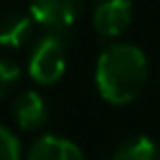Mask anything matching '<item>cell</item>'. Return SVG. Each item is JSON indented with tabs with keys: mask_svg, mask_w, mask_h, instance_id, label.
Wrapping results in <instances>:
<instances>
[{
	"mask_svg": "<svg viewBox=\"0 0 160 160\" xmlns=\"http://www.w3.org/2000/svg\"><path fill=\"white\" fill-rule=\"evenodd\" d=\"M149 64L145 53L134 44H110L101 51L94 66V83L99 94L112 105L134 101L147 86Z\"/></svg>",
	"mask_w": 160,
	"mask_h": 160,
	"instance_id": "cell-1",
	"label": "cell"
},
{
	"mask_svg": "<svg viewBox=\"0 0 160 160\" xmlns=\"http://www.w3.org/2000/svg\"><path fill=\"white\" fill-rule=\"evenodd\" d=\"M66 72V42L62 31L44 33L31 48L29 55V75L33 81L48 86L62 79Z\"/></svg>",
	"mask_w": 160,
	"mask_h": 160,
	"instance_id": "cell-2",
	"label": "cell"
},
{
	"mask_svg": "<svg viewBox=\"0 0 160 160\" xmlns=\"http://www.w3.org/2000/svg\"><path fill=\"white\" fill-rule=\"evenodd\" d=\"M86 0H31V16L51 31H64L77 22Z\"/></svg>",
	"mask_w": 160,
	"mask_h": 160,
	"instance_id": "cell-3",
	"label": "cell"
},
{
	"mask_svg": "<svg viewBox=\"0 0 160 160\" xmlns=\"http://www.w3.org/2000/svg\"><path fill=\"white\" fill-rule=\"evenodd\" d=\"M92 24L101 38H118L132 24V0H94Z\"/></svg>",
	"mask_w": 160,
	"mask_h": 160,
	"instance_id": "cell-4",
	"label": "cell"
},
{
	"mask_svg": "<svg viewBox=\"0 0 160 160\" xmlns=\"http://www.w3.org/2000/svg\"><path fill=\"white\" fill-rule=\"evenodd\" d=\"M13 121L24 132H38L48 121V105L40 92L27 90L13 99Z\"/></svg>",
	"mask_w": 160,
	"mask_h": 160,
	"instance_id": "cell-5",
	"label": "cell"
},
{
	"mask_svg": "<svg viewBox=\"0 0 160 160\" xmlns=\"http://www.w3.org/2000/svg\"><path fill=\"white\" fill-rule=\"evenodd\" d=\"M27 160H86V153L72 140L46 134L29 147Z\"/></svg>",
	"mask_w": 160,
	"mask_h": 160,
	"instance_id": "cell-6",
	"label": "cell"
},
{
	"mask_svg": "<svg viewBox=\"0 0 160 160\" xmlns=\"http://www.w3.org/2000/svg\"><path fill=\"white\" fill-rule=\"evenodd\" d=\"M33 16L27 13H9L0 20V46L2 48H20L33 35Z\"/></svg>",
	"mask_w": 160,
	"mask_h": 160,
	"instance_id": "cell-7",
	"label": "cell"
},
{
	"mask_svg": "<svg viewBox=\"0 0 160 160\" xmlns=\"http://www.w3.org/2000/svg\"><path fill=\"white\" fill-rule=\"evenodd\" d=\"M112 160H160V147L149 136H129L116 147Z\"/></svg>",
	"mask_w": 160,
	"mask_h": 160,
	"instance_id": "cell-8",
	"label": "cell"
},
{
	"mask_svg": "<svg viewBox=\"0 0 160 160\" xmlns=\"http://www.w3.org/2000/svg\"><path fill=\"white\" fill-rule=\"evenodd\" d=\"M20 79H22L20 66L7 57H0V99L13 94L16 88L20 86Z\"/></svg>",
	"mask_w": 160,
	"mask_h": 160,
	"instance_id": "cell-9",
	"label": "cell"
},
{
	"mask_svg": "<svg viewBox=\"0 0 160 160\" xmlns=\"http://www.w3.org/2000/svg\"><path fill=\"white\" fill-rule=\"evenodd\" d=\"M20 138L5 125H0V160H20Z\"/></svg>",
	"mask_w": 160,
	"mask_h": 160,
	"instance_id": "cell-10",
	"label": "cell"
}]
</instances>
